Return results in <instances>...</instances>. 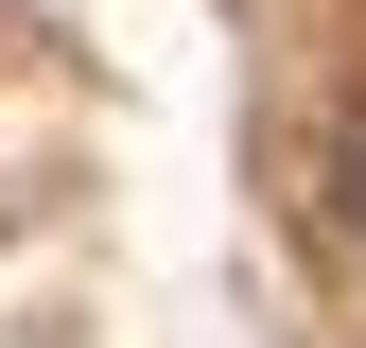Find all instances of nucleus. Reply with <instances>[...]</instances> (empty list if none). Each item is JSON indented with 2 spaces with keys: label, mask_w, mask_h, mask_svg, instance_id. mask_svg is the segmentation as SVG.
Instances as JSON below:
<instances>
[{
  "label": "nucleus",
  "mask_w": 366,
  "mask_h": 348,
  "mask_svg": "<svg viewBox=\"0 0 366 348\" xmlns=\"http://www.w3.org/2000/svg\"><path fill=\"white\" fill-rule=\"evenodd\" d=\"M332 192H349V244H366V105H349V140H332Z\"/></svg>",
  "instance_id": "f257e3e1"
}]
</instances>
